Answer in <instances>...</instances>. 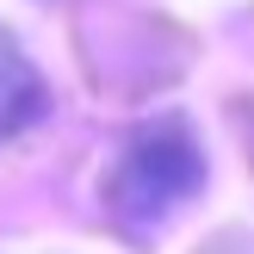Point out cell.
I'll list each match as a JSON object with an SVG mask.
<instances>
[{"instance_id": "2", "label": "cell", "mask_w": 254, "mask_h": 254, "mask_svg": "<svg viewBox=\"0 0 254 254\" xmlns=\"http://www.w3.org/2000/svg\"><path fill=\"white\" fill-rule=\"evenodd\" d=\"M50 112V87L37 74V62L12 44V31L0 25V143L6 136H25L31 124H44Z\"/></svg>"}, {"instance_id": "1", "label": "cell", "mask_w": 254, "mask_h": 254, "mask_svg": "<svg viewBox=\"0 0 254 254\" xmlns=\"http://www.w3.org/2000/svg\"><path fill=\"white\" fill-rule=\"evenodd\" d=\"M198 192H205V149L186 118H155L143 130H130V143L118 149V161L106 174V211L130 236L161 230Z\"/></svg>"}]
</instances>
